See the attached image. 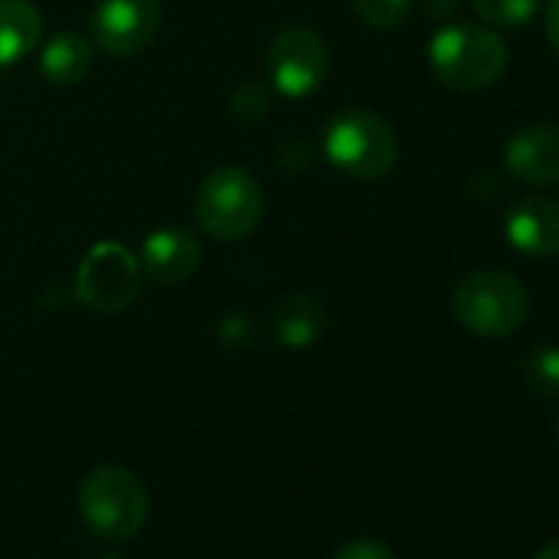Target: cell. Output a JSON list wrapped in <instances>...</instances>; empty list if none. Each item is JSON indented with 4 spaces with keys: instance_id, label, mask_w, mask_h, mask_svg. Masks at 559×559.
<instances>
[{
    "instance_id": "cell-1",
    "label": "cell",
    "mask_w": 559,
    "mask_h": 559,
    "mask_svg": "<svg viewBox=\"0 0 559 559\" xmlns=\"http://www.w3.org/2000/svg\"><path fill=\"white\" fill-rule=\"evenodd\" d=\"M428 63L441 86L454 93H477L507 73V47L490 27L448 24L431 37Z\"/></svg>"
},
{
    "instance_id": "cell-5",
    "label": "cell",
    "mask_w": 559,
    "mask_h": 559,
    "mask_svg": "<svg viewBox=\"0 0 559 559\" xmlns=\"http://www.w3.org/2000/svg\"><path fill=\"white\" fill-rule=\"evenodd\" d=\"M263 217L260 181L243 168H217L194 191V221L217 240L247 237Z\"/></svg>"
},
{
    "instance_id": "cell-10",
    "label": "cell",
    "mask_w": 559,
    "mask_h": 559,
    "mask_svg": "<svg viewBox=\"0 0 559 559\" xmlns=\"http://www.w3.org/2000/svg\"><path fill=\"white\" fill-rule=\"evenodd\" d=\"M507 240L526 257H556L559 253V201L546 194L520 198L507 211Z\"/></svg>"
},
{
    "instance_id": "cell-21",
    "label": "cell",
    "mask_w": 559,
    "mask_h": 559,
    "mask_svg": "<svg viewBox=\"0 0 559 559\" xmlns=\"http://www.w3.org/2000/svg\"><path fill=\"white\" fill-rule=\"evenodd\" d=\"M533 559H559V539H552V543H546L543 549H536Z\"/></svg>"
},
{
    "instance_id": "cell-7",
    "label": "cell",
    "mask_w": 559,
    "mask_h": 559,
    "mask_svg": "<svg viewBox=\"0 0 559 559\" xmlns=\"http://www.w3.org/2000/svg\"><path fill=\"white\" fill-rule=\"evenodd\" d=\"M330 70V50L323 37L310 27H290L270 44L266 53V73L270 83L284 96H310L323 86Z\"/></svg>"
},
{
    "instance_id": "cell-2",
    "label": "cell",
    "mask_w": 559,
    "mask_h": 559,
    "mask_svg": "<svg viewBox=\"0 0 559 559\" xmlns=\"http://www.w3.org/2000/svg\"><path fill=\"white\" fill-rule=\"evenodd\" d=\"M530 294L513 273L503 270H477L454 294V320L487 340H500L516 333L526 323Z\"/></svg>"
},
{
    "instance_id": "cell-12",
    "label": "cell",
    "mask_w": 559,
    "mask_h": 559,
    "mask_svg": "<svg viewBox=\"0 0 559 559\" xmlns=\"http://www.w3.org/2000/svg\"><path fill=\"white\" fill-rule=\"evenodd\" d=\"M44 34V17L31 0H0V70L24 63Z\"/></svg>"
},
{
    "instance_id": "cell-22",
    "label": "cell",
    "mask_w": 559,
    "mask_h": 559,
    "mask_svg": "<svg viewBox=\"0 0 559 559\" xmlns=\"http://www.w3.org/2000/svg\"><path fill=\"white\" fill-rule=\"evenodd\" d=\"M556 438H559V421H556Z\"/></svg>"
},
{
    "instance_id": "cell-23",
    "label": "cell",
    "mask_w": 559,
    "mask_h": 559,
    "mask_svg": "<svg viewBox=\"0 0 559 559\" xmlns=\"http://www.w3.org/2000/svg\"><path fill=\"white\" fill-rule=\"evenodd\" d=\"M103 559H116V556H103Z\"/></svg>"
},
{
    "instance_id": "cell-14",
    "label": "cell",
    "mask_w": 559,
    "mask_h": 559,
    "mask_svg": "<svg viewBox=\"0 0 559 559\" xmlns=\"http://www.w3.org/2000/svg\"><path fill=\"white\" fill-rule=\"evenodd\" d=\"M40 70L53 86H76L93 70V47L80 34H60L47 44L40 57Z\"/></svg>"
},
{
    "instance_id": "cell-11",
    "label": "cell",
    "mask_w": 559,
    "mask_h": 559,
    "mask_svg": "<svg viewBox=\"0 0 559 559\" xmlns=\"http://www.w3.org/2000/svg\"><path fill=\"white\" fill-rule=\"evenodd\" d=\"M198 263H201V243L185 227L152 230L145 237L142 257H139V266L162 287L185 284V280L198 270Z\"/></svg>"
},
{
    "instance_id": "cell-17",
    "label": "cell",
    "mask_w": 559,
    "mask_h": 559,
    "mask_svg": "<svg viewBox=\"0 0 559 559\" xmlns=\"http://www.w3.org/2000/svg\"><path fill=\"white\" fill-rule=\"evenodd\" d=\"M415 0H353L356 14L369 24V27H379V31H389L395 24H402L408 17Z\"/></svg>"
},
{
    "instance_id": "cell-20",
    "label": "cell",
    "mask_w": 559,
    "mask_h": 559,
    "mask_svg": "<svg viewBox=\"0 0 559 559\" xmlns=\"http://www.w3.org/2000/svg\"><path fill=\"white\" fill-rule=\"evenodd\" d=\"M421 4L428 17H448L457 8V0H421Z\"/></svg>"
},
{
    "instance_id": "cell-6",
    "label": "cell",
    "mask_w": 559,
    "mask_h": 559,
    "mask_svg": "<svg viewBox=\"0 0 559 559\" xmlns=\"http://www.w3.org/2000/svg\"><path fill=\"white\" fill-rule=\"evenodd\" d=\"M139 294V263L135 257L116 243H96L80 273H76V297L96 313H122Z\"/></svg>"
},
{
    "instance_id": "cell-18",
    "label": "cell",
    "mask_w": 559,
    "mask_h": 559,
    "mask_svg": "<svg viewBox=\"0 0 559 559\" xmlns=\"http://www.w3.org/2000/svg\"><path fill=\"white\" fill-rule=\"evenodd\" d=\"M336 559H399V556L379 539H353L336 552Z\"/></svg>"
},
{
    "instance_id": "cell-13",
    "label": "cell",
    "mask_w": 559,
    "mask_h": 559,
    "mask_svg": "<svg viewBox=\"0 0 559 559\" xmlns=\"http://www.w3.org/2000/svg\"><path fill=\"white\" fill-rule=\"evenodd\" d=\"M326 330V307L310 294H294L280 304L273 317V336L287 349H307L313 346Z\"/></svg>"
},
{
    "instance_id": "cell-16",
    "label": "cell",
    "mask_w": 559,
    "mask_h": 559,
    "mask_svg": "<svg viewBox=\"0 0 559 559\" xmlns=\"http://www.w3.org/2000/svg\"><path fill=\"white\" fill-rule=\"evenodd\" d=\"M474 11L487 27L516 31L536 17L539 0H474Z\"/></svg>"
},
{
    "instance_id": "cell-19",
    "label": "cell",
    "mask_w": 559,
    "mask_h": 559,
    "mask_svg": "<svg viewBox=\"0 0 559 559\" xmlns=\"http://www.w3.org/2000/svg\"><path fill=\"white\" fill-rule=\"evenodd\" d=\"M546 37L552 53L559 57V0H546Z\"/></svg>"
},
{
    "instance_id": "cell-9",
    "label": "cell",
    "mask_w": 559,
    "mask_h": 559,
    "mask_svg": "<svg viewBox=\"0 0 559 559\" xmlns=\"http://www.w3.org/2000/svg\"><path fill=\"white\" fill-rule=\"evenodd\" d=\"M503 162L507 171L526 185H559V126H523L507 142Z\"/></svg>"
},
{
    "instance_id": "cell-8",
    "label": "cell",
    "mask_w": 559,
    "mask_h": 559,
    "mask_svg": "<svg viewBox=\"0 0 559 559\" xmlns=\"http://www.w3.org/2000/svg\"><path fill=\"white\" fill-rule=\"evenodd\" d=\"M162 27V0H99L93 14V37L109 57L142 53Z\"/></svg>"
},
{
    "instance_id": "cell-4",
    "label": "cell",
    "mask_w": 559,
    "mask_h": 559,
    "mask_svg": "<svg viewBox=\"0 0 559 559\" xmlns=\"http://www.w3.org/2000/svg\"><path fill=\"white\" fill-rule=\"evenodd\" d=\"M80 513L106 539H129L148 516L145 484L116 464H103L80 484Z\"/></svg>"
},
{
    "instance_id": "cell-15",
    "label": "cell",
    "mask_w": 559,
    "mask_h": 559,
    "mask_svg": "<svg viewBox=\"0 0 559 559\" xmlns=\"http://www.w3.org/2000/svg\"><path fill=\"white\" fill-rule=\"evenodd\" d=\"M523 382L536 399H559V346L543 343L523 356Z\"/></svg>"
},
{
    "instance_id": "cell-3",
    "label": "cell",
    "mask_w": 559,
    "mask_h": 559,
    "mask_svg": "<svg viewBox=\"0 0 559 559\" xmlns=\"http://www.w3.org/2000/svg\"><path fill=\"white\" fill-rule=\"evenodd\" d=\"M323 152L333 168L346 171L349 178H382L399 162V139L395 129L369 112V109H346L340 112L323 132Z\"/></svg>"
}]
</instances>
